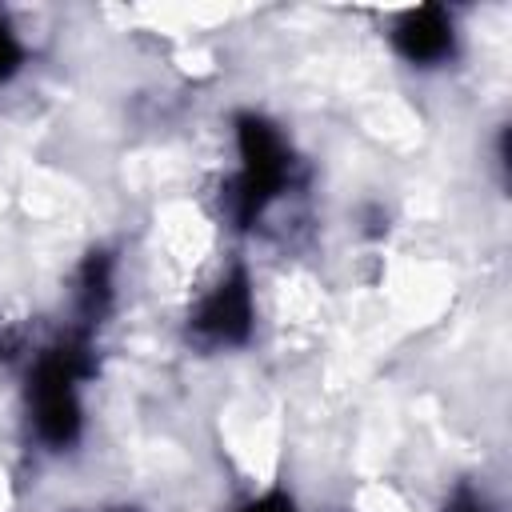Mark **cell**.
Wrapping results in <instances>:
<instances>
[{
	"mask_svg": "<svg viewBox=\"0 0 512 512\" xmlns=\"http://www.w3.org/2000/svg\"><path fill=\"white\" fill-rule=\"evenodd\" d=\"M392 48L416 64V68H436L452 56L456 48V28H452V16L440 8V4H420V8H408L392 20Z\"/></svg>",
	"mask_w": 512,
	"mask_h": 512,
	"instance_id": "4",
	"label": "cell"
},
{
	"mask_svg": "<svg viewBox=\"0 0 512 512\" xmlns=\"http://www.w3.org/2000/svg\"><path fill=\"white\" fill-rule=\"evenodd\" d=\"M252 320H256V304H252L248 272H244V264H232L220 276V284L196 304L188 328L208 348H236V344H248Z\"/></svg>",
	"mask_w": 512,
	"mask_h": 512,
	"instance_id": "3",
	"label": "cell"
},
{
	"mask_svg": "<svg viewBox=\"0 0 512 512\" xmlns=\"http://www.w3.org/2000/svg\"><path fill=\"white\" fill-rule=\"evenodd\" d=\"M448 512H488V508H484V500H480L476 492H468V488H460V492L452 496V504H448Z\"/></svg>",
	"mask_w": 512,
	"mask_h": 512,
	"instance_id": "7",
	"label": "cell"
},
{
	"mask_svg": "<svg viewBox=\"0 0 512 512\" xmlns=\"http://www.w3.org/2000/svg\"><path fill=\"white\" fill-rule=\"evenodd\" d=\"M92 328L72 324L28 372V416L48 448H72L84 424L80 380L92 376Z\"/></svg>",
	"mask_w": 512,
	"mask_h": 512,
	"instance_id": "1",
	"label": "cell"
},
{
	"mask_svg": "<svg viewBox=\"0 0 512 512\" xmlns=\"http://www.w3.org/2000/svg\"><path fill=\"white\" fill-rule=\"evenodd\" d=\"M236 148H240V176L232 192V220L236 228H252L264 216V208L288 188L292 152L280 128L256 112L236 116Z\"/></svg>",
	"mask_w": 512,
	"mask_h": 512,
	"instance_id": "2",
	"label": "cell"
},
{
	"mask_svg": "<svg viewBox=\"0 0 512 512\" xmlns=\"http://www.w3.org/2000/svg\"><path fill=\"white\" fill-rule=\"evenodd\" d=\"M20 64H24V44L16 40L12 24L0 16V84L12 80V76L20 72Z\"/></svg>",
	"mask_w": 512,
	"mask_h": 512,
	"instance_id": "5",
	"label": "cell"
},
{
	"mask_svg": "<svg viewBox=\"0 0 512 512\" xmlns=\"http://www.w3.org/2000/svg\"><path fill=\"white\" fill-rule=\"evenodd\" d=\"M240 512H296V504H292V496L288 492H264V496H256V500H248Z\"/></svg>",
	"mask_w": 512,
	"mask_h": 512,
	"instance_id": "6",
	"label": "cell"
}]
</instances>
